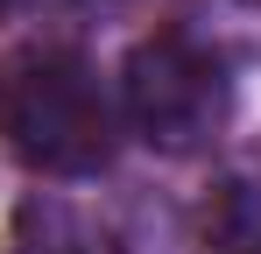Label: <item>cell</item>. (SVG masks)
<instances>
[{"mask_svg":"<svg viewBox=\"0 0 261 254\" xmlns=\"http://www.w3.org/2000/svg\"><path fill=\"white\" fill-rule=\"evenodd\" d=\"M0 141L36 176H99L120 148V120L78 49L36 42L0 57Z\"/></svg>","mask_w":261,"mask_h":254,"instance_id":"6da1fadb","label":"cell"},{"mask_svg":"<svg viewBox=\"0 0 261 254\" xmlns=\"http://www.w3.org/2000/svg\"><path fill=\"white\" fill-rule=\"evenodd\" d=\"M127 127L163 156H198L233 113V64L198 29H155L120 71Z\"/></svg>","mask_w":261,"mask_h":254,"instance_id":"7a4b0ae2","label":"cell"},{"mask_svg":"<svg viewBox=\"0 0 261 254\" xmlns=\"http://www.w3.org/2000/svg\"><path fill=\"white\" fill-rule=\"evenodd\" d=\"M205 254H261V169H226L212 184Z\"/></svg>","mask_w":261,"mask_h":254,"instance_id":"3957f363","label":"cell"},{"mask_svg":"<svg viewBox=\"0 0 261 254\" xmlns=\"http://www.w3.org/2000/svg\"><path fill=\"white\" fill-rule=\"evenodd\" d=\"M0 254H85V226H78V212L64 205V198L36 191V198L14 205Z\"/></svg>","mask_w":261,"mask_h":254,"instance_id":"277c9868","label":"cell"},{"mask_svg":"<svg viewBox=\"0 0 261 254\" xmlns=\"http://www.w3.org/2000/svg\"><path fill=\"white\" fill-rule=\"evenodd\" d=\"M29 7H36V0H0V21H7V14H29Z\"/></svg>","mask_w":261,"mask_h":254,"instance_id":"5b68a950","label":"cell"},{"mask_svg":"<svg viewBox=\"0 0 261 254\" xmlns=\"http://www.w3.org/2000/svg\"><path fill=\"white\" fill-rule=\"evenodd\" d=\"M85 7H120V0H85Z\"/></svg>","mask_w":261,"mask_h":254,"instance_id":"8992f818","label":"cell"},{"mask_svg":"<svg viewBox=\"0 0 261 254\" xmlns=\"http://www.w3.org/2000/svg\"><path fill=\"white\" fill-rule=\"evenodd\" d=\"M240 7H261V0H240Z\"/></svg>","mask_w":261,"mask_h":254,"instance_id":"52a82bcc","label":"cell"}]
</instances>
